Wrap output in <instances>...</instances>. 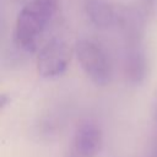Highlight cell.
<instances>
[{"mask_svg": "<svg viewBox=\"0 0 157 157\" xmlns=\"http://www.w3.org/2000/svg\"><path fill=\"white\" fill-rule=\"evenodd\" d=\"M59 0H28L18 11L13 26V43L23 52H34L38 39L53 18Z\"/></svg>", "mask_w": 157, "mask_h": 157, "instance_id": "cell-1", "label": "cell"}, {"mask_svg": "<svg viewBox=\"0 0 157 157\" xmlns=\"http://www.w3.org/2000/svg\"><path fill=\"white\" fill-rule=\"evenodd\" d=\"M75 56L86 76L97 86H105L112 78V64L105 50L94 40L82 38L74 45Z\"/></svg>", "mask_w": 157, "mask_h": 157, "instance_id": "cell-2", "label": "cell"}, {"mask_svg": "<svg viewBox=\"0 0 157 157\" xmlns=\"http://www.w3.org/2000/svg\"><path fill=\"white\" fill-rule=\"evenodd\" d=\"M70 63V50L64 39L53 37L43 44L37 55V72L45 78H53L65 72Z\"/></svg>", "mask_w": 157, "mask_h": 157, "instance_id": "cell-3", "label": "cell"}, {"mask_svg": "<svg viewBox=\"0 0 157 157\" xmlns=\"http://www.w3.org/2000/svg\"><path fill=\"white\" fill-rule=\"evenodd\" d=\"M150 70L148 53L145 39H125L123 50V71L126 81L132 86L142 85Z\"/></svg>", "mask_w": 157, "mask_h": 157, "instance_id": "cell-4", "label": "cell"}, {"mask_svg": "<svg viewBox=\"0 0 157 157\" xmlns=\"http://www.w3.org/2000/svg\"><path fill=\"white\" fill-rule=\"evenodd\" d=\"M72 145L78 157H97L103 148V132L96 123L85 121L76 129Z\"/></svg>", "mask_w": 157, "mask_h": 157, "instance_id": "cell-5", "label": "cell"}, {"mask_svg": "<svg viewBox=\"0 0 157 157\" xmlns=\"http://www.w3.org/2000/svg\"><path fill=\"white\" fill-rule=\"evenodd\" d=\"M83 9L90 22L98 28L117 26L118 7L108 0H85Z\"/></svg>", "mask_w": 157, "mask_h": 157, "instance_id": "cell-6", "label": "cell"}, {"mask_svg": "<svg viewBox=\"0 0 157 157\" xmlns=\"http://www.w3.org/2000/svg\"><path fill=\"white\" fill-rule=\"evenodd\" d=\"M136 5L147 21L155 20L157 17V0H137Z\"/></svg>", "mask_w": 157, "mask_h": 157, "instance_id": "cell-7", "label": "cell"}, {"mask_svg": "<svg viewBox=\"0 0 157 157\" xmlns=\"http://www.w3.org/2000/svg\"><path fill=\"white\" fill-rule=\"evenodd\" d=\"M151 114H152V119L153 121L157 124V92L153 96L152 99V104H151Z\"/></svg>", "mask_w": 157, "mask_h": 157, "instance_id": "cell-8", "label": "cell"}, {"mask_svg": "<svg viewBox=\"0 0 157 157\" xmlns=\"http://www.w3.org/2000/svg\"><path fill=\"white\" fill-rule=\"evenodd\" d=\"M148 157H157V142L153 145V148L151 150L150 152V156Z\"/></svg>", "mask_w": 157, "mask_h": 157, "instance_id": "cell-9", "label": "cell"}]
</instances>
